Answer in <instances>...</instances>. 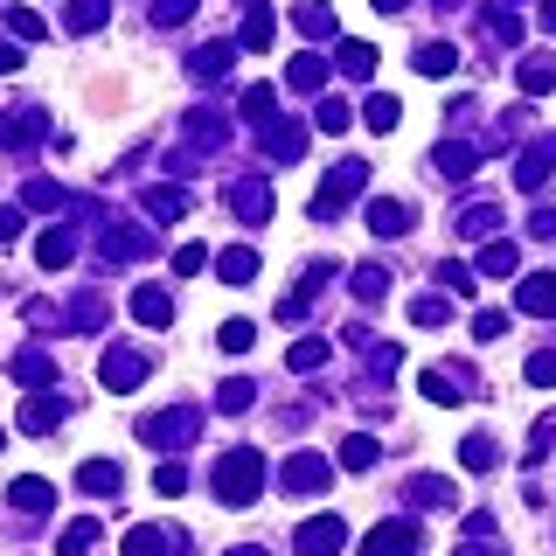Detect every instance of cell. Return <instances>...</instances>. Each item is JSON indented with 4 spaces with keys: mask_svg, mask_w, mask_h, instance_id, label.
Instances as JSON below:
<instances>
[{
    "mask_svg": "<svg viewBox=\"0 0 556 556\" xmlns=\"http://www.w3.org/2000/svg\"><path fill=\"white\" fill-rule=\"evenodd\" d=\"M313 126H320V133H348V126H355V112H348L341 98H327V105L313 112Z\"/></svg>",
    "mask_w": 556,
    "mask_h": 556,
    "instance_id": "cell-42",
    "label": "cell"
},
{
    "mask_svg": "<svg viewBox=\"0 0 556 556\" xmlns=\"http://www.w3.org/2000/svg\"><path fill=\"white\" fill-rule=\"evenodd\" d=\"M202 265H209V251H202V244H181V251H174V272H181V278H195Z\"/></svg>",
    "mask_w": 556,
    "mask_h": 556,
    "instance_id": "cell-54",
    "label": "cell"
},
{
    "mask_svg": "<svg viewBox=\"0 0 556 556\" xmlns=\"http://www.w3.org/2000/svg\"><path fill=\"white\" fill-rule=\"evenodd\" d=\"M494 223H501V209H487V202H480V209H466V216H459V237H494Z\"/></svg>",
    "mask_w": 556,
    "mask_h": 556,
    "instance_id": "cell-43",
    "label": "cell"
},
{
    "mask_svg": "<svg viewBox=\"0 0 556 556\" xmlns=\"http://www.w3.org/2000/svg\"><path fill=\"white\" fill-rule=\"evenodd\" d=\"M515 265H522V251H515L508 237H494V244L480 251V278H515Z\"/></svg>",
    "mask_w": 556,
    "mask_h": 556,
    "instance_id": "cell-27",
    "label": "cell"
},
{
    "mask_svg": "<svg viewBox=\"0 0 556 556\" xmlns=\"http://www.w3.org/2000/svg\"><path fill=\"white\" fill-rule=\"evenodd\" d=\"M341 77L369 84V77H376V42H341Z\"/></svg>",
    "mask_w": 556,
    "mask_h": 556,
    "instance_id": "cell-29",
    "label": "cell"
},
{
    "mask_svg": "<svg viewBox=\"0 0 556 556\" xmlns=\"http://www.w3.org/2000/svg\"><path fill=\"white\" fill-rule=\"evenodd\" d=\"M411 320L417 327H445V320H452V299H438V292H431V299H411Z\"/></svg>",
    "mask_w": 556,
    "mask_h": 556,
    "instance_id": "cell-41",
    "label": "cell"
},
{
    "mask_svg": "<svg viewBox=\"0 0 556 556\" xmlns=\"http://www.w3.org/2000/svg\"><path fill=\"white\" fill-rule=\"evenodd\" d=\"M188 14H195V0H160V7H153V21H160V28H181Z\"/></svg>",
    "mask_w": 556,
    "mask_h": 556,
    "instance_id": "cell-53",
    "label": "cell"
},
{
    "mask_svg": "<svg viewBox=\"0 0 556 556\" xmlns=\"http://www.w3.org/2000/svg\"><path fill=\"white\" fill-rule=\"evenodd\" d=\"M251 397H258V383H244V376H237V383H223V397H216V404H223V411H251Z\"/></svg>",
    "mask_w": 556,
    "mask_h": 556,
    "instance_id": "cell-51",
    "label": "cell"
},
{
    "mask_svg": "<svg viewBox=\"0 0 556 556\" xmlns=\"http://www.w3.org/2000/svg\"><path fill=\"white\" fill-rule=\"evenodd\" d=\"M216 272H223V285H251L258 278V251L251 244H230V251H216Z\"/></svg>",
    "mask_w": 556,
    "mask_h": 556,
    "instance_id": "cell-18",
    "label": "cell"
},
{
    "mask_svg": "<svg viewBox=\"0 0 556 556\" xmlns=\"http://www.w3.org/2000/svg\"><path fill=\"white\" fill-rule=\"evenodd\" d=\"M362 119H369V133H397V119H404V105H397L390 91H376V98L362 105Z\"/></svg>",
    "mask_w": 556,
    "mask_h": 556,
    "instance_id": "cell-32",
    "label": "cell"
},
{
    "mask_svg": "<svg viewBox=\"0 0 556 556\" xmlns=\"http://www.w3.org/2000/svg\"><path fill=\"white\" fill-rule=\"evenodd\" d=\"M139 202H146V216H188V188H174V181H153Z\"/></svg>",
    "mask_w": 556,
    "mask_h": 556,
    "instance_id": "cell-25",
    "label": "cell"
},
{
    "mask_svg": "<svg viewBox=\"0 0 556 556\" xmlns=\"http://www.w3.org/2000/svg\"><path fill=\"white\" fill-rule=\"evenodd\" d=\"M355 299H362V306H376V299H383V272H376V265H362V272H355Z\"/></svg>",
    "mask_w": 556,
    "mask_h": 556,
    "instance_id": "cell-52",
    "label": "cell"
},
{
    "mask_svg": "<svg viewBox=\"0 0 556 556\" xmlns=\"http://www.w3.org/2000/svg\"><path fill=\"white\" fill-rule=\"evenodd\" d=\"M230 209H237L244 223H265V216H272V188H265V174H244V181H230Z\"/></svg>",
    "mask_w": 556,
    "mask_h": 556,
    "instance_id": "cell-9",
    "label": "cell"
},
{
    "mask_svg": "<svg viewBox=\"0 0 556 556\" xmlns=\"http://www.w3.org/2000/svg\"><path fill=\"white\" fill-rule=\"evenodd\" d=\"M438 285H452V292H473V285H480V278L466 272V265H438Z\"/></svg>",
    "mask_w": 556,
    "mask_h": 556,
    "instance_id": "cell-55",
    "label": "cell"
},
{
    "mask_svg": "<svg viewBox=\"0 0 556 556\" xmlns=\"http://www.w3.org/2000/svg\"><path fill=\"white\" fill-rule=\"evenodd\" d=\"M369 7H376V14H404L411 0H369Z\"/></svg>",
    "mask_w": 556,
    "mask_h": 556,
    "instance_id": "cell-59",
    "label": "cell"
},
{
    "mask_svg": "<svg viewBox=\"0 0 556 556\" xmlns=\"http://www.w3.org/2000/svg\"><path fill=\"white\" fill-rule=\"evenodd\" d=\"M327 70H334L327 56H292V70H285V84H292V91H320V84H327Z\"/></svg>",
    "mask_w": 556,
    "mask_h": 556,
    "instance_id": "cell-30",
    "label": "cell"
},
{
    "mask_svg": "<svg viewBox=\"0 0 556 556\" xmlns=\"http://www.w3.org/2000/svg\"><path fill=\"white\" fill-rule=\"evenodd\" d=\"M230 63H237V42H202L188 70H195V77L209 84V77H230Z\"/></svg>",
    "mask_w": 556,
    "mask_h": 556,
    "instance_id": "cell-19",
    "label": "cell"
},
{
    "mask_svg": "<svg viewBox=\"0 0 556 556\" xmlns=\"http://www.w3.org/2000/svg\"><path fill=\"white\" fill-rule=\"evenodd\" d=\"M529 237H556V209H536V216H529Z\"/></svg>",
    "mask_w": 556,
    "mask_h": 556,
    "instance_id": "cell-56",
    "label": "cell"
},
{
    "mask_svg": "<svg viewBox=\"0 0 556 556\" xmlns=\"http://www.w3.org/2000/svg\"><path fill=\"white\" fill-rule=\"evenodd\" d=\"M424 397L431 404H466V369H424Z\"/></svg>",
    "mask_w": 556,
    "mask_h": 556,
    "instance_id": "cell-20",
    "label": "cell"
},
{
    "mask_svg": "<svg viewBox=\"0 0 556 556\" xmlns=\"http://www.w3.org/2000/svg\"><path fill=\"white\" fill-rule=\"evenodd\" d=\"M133 320L139 327H167V320H174V299H167L160 285H139L133 292Z\"/></svg>",
    "mask_w": 556,
    "mask_h": 556,
    "instance_id": "cell-17",
    "label": "cell"
},
{
    "mask_svg": "<svg viewBox=\"0 0 556 556\" xmlns=\"http://www.w3.org/2000/svg\"><path fill=\"white\" fill-rule=\"evenodd\" d=\"M153 237L146 230H105V258H146Z\"/></svg>",
    "mask_w": 556,
    "mask_h": 556,
    "instance_id": "cell-35",
    "label": "cell"
},
{
    "mask_svg": "<svg viewBox=\"0 0 556 556\" xmlns=\"http://www.w3.org/2000/svg\"><path fill=\"white\" fill-rule=\"evenodd\" d=\"M404 494H411V508H459V487H452V480H438V473H417Z\"/></svg>",
    "mask_w": 556,
    "mask_h": 556,
    "instance_id": "cell-14",
    "label": "cell"
},
{
    "mask_svg": "<svg viewBox=\"0 0 556 556\" xmlns=\"http://www.w3.org/2000/svg\"><path fill=\"white\" fill-rule=\"evenodd\" d=\"M529 383H536V390H556V348L529 355Z\"/></svg>",
    "mask_w": 556,
    "mask_h": 556,
    "instance_id": "cell-49",
    "label": "cell"
},
{
    "mask_svg": "<svg viewBox=\"0 0 556 556\" xmlns=\"http://www.w3.org/2000/svg\"><path fill=\"white\" fill-rule=\"evenodd\" d=\"M230 556H265V550H230Z\"/></svg>",
    "mask_w": 556,
    "mask_h": 556,
    "instance_id": "cell-61",
    "label": "cell"
},
{
    "mask_svg": "<svg viewBox=\"0 0 556 556\" xmlns=\"http://www.w3.org/2000/svg\"><path fill=\"white\" fill-rule=\"evenodd\" d=\"M181 550H188V536H181V529H160V522L126 529V556H181Z\"/></svg>",
    "mask_w": 556,
    "mask_h": 556,
    "instance_id": "cell-6",
    "label": "cell"
},
{
    "mask_svg": "<svg viewBox=\"0 0 556 556\" xmlns=\"http://www.w3.org/2000/svg\"><path fill=\"white\" fill-rule=\"evenodd\" d=\"M272 7H265V0H258V7H251V14H244V49H272Z\"/></svg>",
    "mask_w": 556,
    "mask_h": 556,
    "instance_id": "cell-37",
    "label": "cell"
},
{
    "mask_svg": "<svg viewBox=\"0 0 556 556\" xmlns=\"http://www.w3.org/2000/svg\"><path fill=\"white\" fill-rule=\"evenodd\" d=\"M327 480H334V459H327V452H292V459L278 466V487H285V494H320Z\"/></svg>",
    "mask_w": 556,
    "mask_h": 556,
    "instance_id": "cell-3",
    "label": "cell"
},
{
    "mask_svg": "<svg viewBox=\"0 0 556 556\" xmlns=\"http://www.w3.org/2000/svg\"><path fill=\"white\" fill-rule=\"evenodd\" d=\"M494 459H501V452H494V438H487V431H473V438H459V466H466V473H487Z\"/></svg>",
    "mask_w": 556,
    "mask_h": 556,
    "instance_id": "cell-33",
    "label": "cell"
},
{
    "mask_svg": "<svg viewBox=\"0 0 556 556\" xmlns=\"http://www.w3.org/2000/svg\"><path fill=\"white\" fill-rule=\"evenodd\" d=\"M292 28H299V35H334V7H327V0H299V7H292Z\"/></svg>",
    "mask_w": 556,
    "mask_h": 556,
    "instance_id": "cell-28",
    "label": "cell"
},
{
    "mask_svg": "<svg viewBox=\"0 0 556 556\" xmlns=\"http://www.w3.org/2000/svg\"><path fill=\"white\" fill-rule=\"evenodd\" d=\"M139 438L160 445V452H181V445L195 438V411H153L146 424H139Z\"/></svg>",
    "mask_w": 556,
    "mask_h": 556,
    "instance_id": "cell-5",
    "label": "cell"
},
{
    "mask_svg": "<svg viewBox=\"0 0 556 556\" xmlns=\"http://www.w3.org/2000/svg\"><path fill=\"white\" fill-rule=\"evenodd\" d=\"M91 543H98V522L84 515V522H70V529H63V543H56V556H84Z\"/></svg>",
    "mask_w": 556,
    "mask_h": 556,
    "instance_id": "cell-39",
    "label": "cell"
},
{
    "mask_svg": "<svg viewBox=\"0 0 556 556\" xmlns=\"http://www.w3.org/2000/svg\"><path fill=\"white\" fill-rule=\"evenodd\" d=\"M369 230H376V237H404V230H411V202L376 195V202H369Z\"/></svg>",
    "mask_w": 556,
    "mask_h": 556,
    "instance_id": "cell-15",
    "label": "cell"
},
{
    "mask_svg": "<svg viewBox=\"0 0 556 556\" xmlns=\"http://www.w3.org/2000/svg\"><path fill=\"white\" fill-rule=\"evenodd\" d=\"M459 556H508V550H487V543H466Z\"/></svg>",
    "mask_w": 556,
    "mask_h": 556,
    "instance_id": "cell-60",
    "label": "cell"
},
{
    "mask_svg": "<svg viewBox=\"0 0 556 556\" xmlns=\"http://www.w3.org/2000/svg\"><path fill=\"white\" fill-rule=\"evenodd\" d=\"M188 487V466L181 459H160V473H153V494H181Z\"/></svg>",
    "mask_w": 556,
    "mask_h": 556,
    "instance_id": "cell-48",
    "label": "cell"
},
{
    "mask_svg": "<svg viewBox=\"0 0 556 556\" xmlns=\"http://www.w3.org/2000/svg\"><path fill=\"white\" fill-rule=\"evenodd\" d=\"M522 91H556V56H522Z\"/></svg>",
    "mask_w": 556,
    "mask_h": 556,
    "instance_id": "cell-36",
    "label": "cell"
},
{
    "mask_svg": "<svg viewBox=\"0 0 556 556\" xmlns=\"http://www.w3.org/2000/svg\"><path fill=\"white\" fill-rule=\"evenodd\" d=\"M14 70H21V49H7V42H0V77H14Z\"/></svg>",
    "mask_w": 556,
    "mask_h": 556,
    "instance_id": "cell-58",
    "label": "cell"
},
{
    "mask_svg": "<svg viewBox=\"0 0 556 556\" xmlns=\"http://www.w3.org/2000/svg\"><path fill=\"white\" fill-rule=\"evenodd\" d=\"M258 487H265V452H258V445H230V452L216 459V501H223V508H251Z\"/></svg>",
    "mask_w": 556,
    "mask_h": 556,
    "instance_id": "cell-1",
    "label": "cell"
},
{
    "mask_svg": "<svg viewBox=\"0 0 556 556\" xmlns=\"http://www.w3.org/2000/svg\"><path fill=\"white\" fill-rule=\"evenodd\" d=\"M35 258H42V272H63V265H77V237L70 230H42L35 237Z\"/></svg>",
    "mask_w": 556,
    "mask_h": 556,
    "instance_id": "cell-16",
    "label": "cell"
},
{
    "mask_svg": "<svg viewBox=\"0 0 556 556\" xmlns=\"http://www.w3.org/2000/svg\"><path fill=\"white\" fill-rule=\"evenodd\" d=\"M550 174H556V133H550V139H536V146L515 160V181H522V188H543Z\"/></svg>",
    "mask_w": 556,
    "mask_h": 556,
    "instance_id": "cell-11",
    "label": "cell"
},
{
    "mask_svg": "<svg viewBox=\"0 0 556 556\" xmlns=\"http://www.w3.org/2000/svg\"><path fill=\"white\" fill-rule=\"evenodd\" d=\"M515 306L536 313V320H556V272H529L522 278V292H515Z\"/></svg>",
    "mask_w": 556,
    "mask_h": 556,
    "instance_id": "cell-10",
    "label": "cell"
},
{
    "mask_svg": "<svg viewBox=\"0 0 556 556\" xmlns=\"http://www.w3.org/2000/svg\"><path fill=\"white\" fill-rule=\"evenodd\" d=\"M508 327H515V320H508V313H501V306H487V313H480V320H473V341H501V334H508Z\"/></svg>",
    "mask_w": 556,
    "mask_h": 556,
    "instance_id": "cell-46",
    "label": "cell"
},
{
    "mask_svg": "<svg viewBox=\"0 0 556 556\" xmlns=\"http://www.w3.org/2000/svg\"><path fill=\"white\" fill-rule=\"evenodd\" d=\"M49 133V112H35V105H28V112H14V119H7V146H14V153H21V146H35V139Z\"/></svg>",
    "mask_w": 556,
    "mask_h": 556,
    "instance_id": "cell-24",
    "label": "cell"
},
{
    "mask_svg": "<svg viewBox=\"0 0 556 556\" xmlns=\"http://www.w3.org/2000/svg\"><path fill=\"white\" fill-rule=\"evenodd\" d=\"M7 501H14L21 515H49V508H56V487H49V480H14Z\"/></svg>",
    "mask_w": 556,
    "mask_h": 556,
    "instance_id": "cell-26",
    "label": "cell"
},
{
    "mask_svg": "<svg viewBox=\"0 0 556 556\" xmlns=\"http://www.w3.org/2000/svg\"><path fill=\"white\" fill-rule=\"evenodd\" d=\"M105 21H112V0H70V7H63V28H70V35H91V28H105Z\"/></svg>",
    "mask_w": 556,
    "mask_h": 556,
    "instance_id": "cell-22",
    "label": "cell"
},
{
    "mask_svg": "<svg viewBox=\"0 0 556 556\" xmlns=\"http://www.w3.org/2000/svg\"><path fill=\"white\" fill-rule=\"evenodd\" d=\"M501 7H515V0H501Z\"/></svg>",
    "mask_w": 556,
    "mask_h": 556,
    "instance_id": "cell-63",
    "label": "cell"
},
{
    "mask_svg": "<svg viewBox=\"0 0 556 556\" xmlns=\"http://www.w3.org/2000/svg\"><path fill=\"white\" fill-rule=\"evenodd\" d=\"M272 105H278V91H272V84H251V91H244V112H251L258 126H272Z\"/></svg>",
    "mask_w": 556,
    "mask_h": 556,
    "instance_id": "cell-45",
    "label": "cell"
},
{
    "mask_svg": "<svg viewBox=\"0 0 556 556\" xmlns=\"http://www.w3.org/2000/svg\"><path fill=\"white\" fill-rule=\"evenodd\" d=\"M417 550V522H376L362 536V556H411Z\"/></svg>",
    "mask_w": 556,
    "mask_h": 556,
    "instance_id": "cell-8",
    "label": "cell"
},
{
    "mask_svg": "<svg viewBox=\"0 0 556 556\" xmlns=\"http://www.w3.org/2000/svg\"><path fill=\"white\" fill-rule=\"evenodd\" d=\"M21 202H28V209H63V188H56V181H28Z\"/></svg>",
    "mask_w": 556,
    "mask_h": 556,
    "instance_id": "cell-50",
    "label": "cell"
},
{
    "mask_svg": "<svg viewBox=\"0 0 556 556\" xmlns=\"http://www.w3.org/2000/svg\"><path fill=\"white\" fill-rule=\"evenodd\" d=\"M438 7H459V0H438Z\"/></svg>",
    "mask_w": 556,
    "mask_h": 556,
    "instance_id": "cell-62",
    "label": "cell"
},
{
    "mask_svg": "<svg viewBox=\"0 0 556 556\" xmlns=\"http://www.w3.org/2000/svg\"><path fill=\"white\" fill-rule=\"evenodd\" d=\"M77 487H84V494H119L126 473H119L112 459H84V466H77Z\"/></svg>",
    "mask_w": 556,
    "mask_h": 556,
    "instance_id": "cell-21",
    "label": "cell"
},
{
    "mask_svg": "<svg viewBox=\"0 0 556 556\" xmlns=\"http://www.w3.org/2000/svg\"><path fill=\"white\" fill-rule=\"evenodd\" d=\"M21 237V209H0V244H14Z\"/></svg>",
    "mask_w": 556,
    "mask_h": 556,
    "instance_id": "cell-57",
    "label": "cell"
},
{
    "mask_svg": "<svg viewBox=\"0 0 556 556\" xmlns=\"http://www.w3.org/2000/svg\"><path fill=\"white\" fill-rule=\"evenodd\" d=\"M417 77H452V70H459V49H452V42H417Z\"/></svg>",
    "mask_w": 556,
    "mask_h": 556,
    "instance_id": "cell-23",
    "label": "cell"
},
{
    "mask_svg": "<svg viewBox=\"0 0 556 556\" xmlns=\"http://www.w3.org/2000/svg\"><path fill=\"white\" fill-rule=\"evenodd\" d=\"M292 550L299 556H341L348 550V522H341V515H313V522L292 536Z\"/></svg>",
    "mask_w": 556,
    "mask_h": 556,
    "instance_id": "cell-4",
    "label": "cell"
},
{
    "mask_svg": "<svg viewBox=\"0 0 556 556\" xmlns=\"http://www.w3.org/2000/svg\"><path fill=\"white\" fill-rule=\"evenodd\" d=\"M327 355H334V341H292V355H285V362H292V369H320Z\"/></svg>",
    "mask_w": 556,
    "mask_h": 556,
    "instance_id": "cell-44",
    "label": "cell"
},
{
    "mask_svg": "<svg viewBox=\"0 0 556 556\" xmlns=\"http://www.w3.org/2000/svg\"><path fill=\"white\" fill-rule=\"evenodd\" d=\"M7 28H14L21 42H42V35H49V21H42L35 7H7Z\"/></svg>",
    "mask_w": 556,
    "mask_h": 556,
    "instance_id": "cell-40",
    "label": "cell"
},
{
    "mask_svg": "<svg viewBox=\"0 0 556 556\" xmlns=\"http://www.w3.org/2000/svg\"><path fill=\"white\" fill-rule=\"evenodd\" d=\"M216 341H223L230 355H244V348L258 341V327H251V320H223V334H216Z\"/></svg>",
    "mask_w": 556,
    "mask_h": 556,
    "instance_id": "cell-47",
    "label": "cell"
},
{
    "mask_svg": "<svg viewBox=\"0 0 556 556\" xmlns=\"http://www.w3.org/2000/svg\"><path fill=\"white\" fill-rule=\"evenodd\" d=\"M265 146H272L278 160H299V153H306V133L285 126V119H272V126H265Z\"/></svg>",
    "mask_w": 556,
    "mask_h": 556,
    "instance_id": "cell-34",
    "label": "cell"
},
{
    "mask_svg": "<svg viewBox=\"0 0 556 556\" xmlns=\"http://www.w3.org/2000/svg\"><path fill=\"white\" fill-rule=\"evenodd\" d=\"M98 376H105V390H139V383H146V355H139V348H105Z\"/></svg>",
    "mask_w": 556,
    "mask_h": 556,
    "instance_id": "cell-7",
    "label": "cell"
},
{
    "mask_svg": "<svg viewBox=\"0 0 556 556\" xmlns=\"http://www.w3.org/2000/svg\"><path fill=\"white\" fill-rule=\"evenodd\" d=\"M376 459H383V445H376L369 431H355V438H341V466H348V473H369Z\"/></svg>",
    "mask_w": 556,
    "mask_h": 556,
    "instance_id": "cell-31",
    "label": "cell"
},
{
    "mask_svg": "<svg viewBox=\"0 0 556 556\" xmlns=\"http://www.w3.org/2000/svg\"><path fill=\"white\" fill-rule=\"evenodd\" d=\"M473 167H480V153H473L466 139H452V146H438V153H431V174H438V181H466Z\"/></svg>",
    "mask_w": 556,
    "mask_h": 556,
    "instance_id": "cell-12",
    "label": "cell"
},
{
    "mask_svg": "<svg viewBox=\"0 0 556 556\" xmlns=\"http://www.w3.org/2000/svg\"><path fill=\"white\" fill-rule=\"evenodd\" d=\"M362 188H369V160H341V167L320 181V195H313V216H320V223H327V216H341V209H348Z\"/></svg>",
    "mask_w": 556,
    "mask_h": 556,
    "instance_id": "cell-2",
    "label": "cell"
},
{
    "mask_svg": "<svg viewBox=\"0 0 556 556\" xmlns=\"http://www.w3.org/2000/svg\"><path fill=\"white\" fill-rule=\"evenodd\" d=\"M7 376H14V383H49V376H56V362L28 348V355H14V369H7Z\"/></svg>",
    "mask_w": 556,
    "mask_h": 556,
    "instance_id": "cell-38",
    "label": "cell"
},
{
    "mask_svg": "<svg viewBox=\"0 0 556 556\" xmlns=\"http://www.w3.org/2000/svg\"><path fill=\"white\" fill-rule=\"evenodd\" d=\"M63 417H70V404H63V397H42V390H35V397L21 404V431H35V438H42V431H56Z\"/></svg>",
    "mask_w": 556,
    "mask_h": 556,
    "instance_id": "cell-13",
    "label": "cell"
}]
</instances>
